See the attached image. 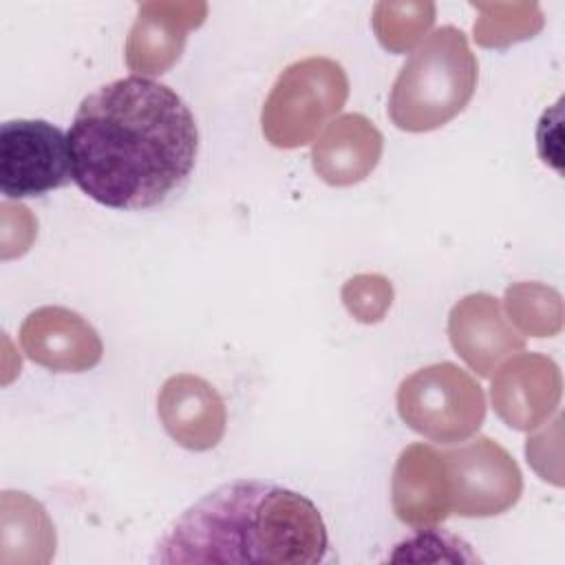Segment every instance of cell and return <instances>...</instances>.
<instances>
[{"mask_svg": "<svg viewBox=\"0 0 565 565\" xmlns=\"http://www.w3.org/2000/svg\"><path fill=\"white\" fill-rule=\"evenodd\" d=\"M66 137L73 181L115 210L161 205L190 179L199 152L188 104L170 86L141 75L86 95Z\"/></svg>", "mask_w": 565, "mask_h": 565, "instance_id": "6da1fadb", "label": "cell"}, {"mask_svg": "<svg viewBox=\"0 0 565 565\" xmlns=\"http://www.w3.org/2000/svg\"><path fill=\"white\" fill-rule=\"evenodd\" d=\"M320 510L274 481L236 479L190 505L159 539L152 563L313 565L327 558Z\"/></svg>", "mask_w": 565, "mask_h": 565, "instance_id": "7a4b0ae2", "label": "cell"}, {"mask_svg": "<svg viewBox=\"0 0 565 565\" xmlns=\"http://www.w3.org/2000/svg\"><path fill=\"white\" fill-rule=\"evenodd\" d=\"M477 57L466 33L452 24L435 29L399 68L391 97V121L406 132H428L457 117L475 95Z\"/></svg>", "mask_w": 565, "mask_h": 565, "instance_id": "3957f363", "label": "cell"}, {"mask_svg": "<svg viewBox=\"0 0 565 565\" xmlns=\"http://www.w3.org/2000/svg\"><path fill=\"white\" fill-rule=\"evenodd\" d=\"M349 97L344 68L322 55L289 64L274 82L260 110L265 139L276 148H300L316 139Z\"/></svg>", "mask_w": 565, "mask_h": 565, "instance_id": "277c9868", "label": "cell"}, {"mask_svg": "<svg viewBox=\"0 0 565 565\" xmlns=\"http://www.w3.org/2000/svg\"><path fill=\"white\" fill-rule=\"evenodd\" d=\"M397 413L417 435L439 444H459L483 424L486 395L461 366L437 362L402 380Z\"/></svg>", "mask_w": 565, "mask_h": 565, "instance_id": "5b68a950", "label": "cell"}, {"mask_svg": "<svg viewBox=\"0 0 565 565\" xmlns=\"http://www.w3.org/2000/svg\"><path fill=\"white\" fill-rule=\"evenodd\" d=\"M450 514L486 519L508 512L523 492V475L512 455L490 437H477L441 450Z\"/></svg>", "mask_w": 565, "mask_h": 565, "instance_id": "8992f818", "label": "cell"}, {"mask_svg": "<svg viewBox=\"0 0 565 565\" xmlns=\"http://www.w3.org/2000/svg\"><path fill=\"white\" fill-rule=\"evenodd\" d=\"M68 137L44 119H11L0 128V190L9 199L40 196L71 181Z\"/></svg>", "mask_w": 565, "mask_h": 565, "instance_id": "52a82bcc", "label": "cell"}, {"mask_svg": "<svg viewBox=\"0 0 565 565\" xmlns=\"http://www.w3.org/2000/svg\"><path fill=\"white\" fill-rule=\"evenodd\" d=\"M563 377L558 364L543 353L510 355L494 371L490 399L494 413L514 430L543 426L558 408Z\"/></svg>", "mask_w": 565, "mask_h": 565, "instance_id": "ba28073f", "label": "cell"}, {"mask_svg": "<svg viewBox=\"0 0 565 565\" xmlns=\"http://www.w3.org/2000/svg\"><path fill=\"white\" fill-rule=\"evenodd\" d=\"M20 344L29 360L55 373L93 369L104 353L99 333L77 311L46 305L31 311L20 327Z\"/></svg>", "mask_w": 565, "mask_h": 565, "instance_id": "9c48e42d", "label": "cell"}, {"mask_svg": "<svg viewBox=\"0 0 565 565\" xmlns=\"http://www.w3.org/2000/svg\"><path fill=\"white\" fill-rule=\"evenodd\" d=\"M207 18L205 2L152 0L141 2L126 38V64L137 75H161L183 53L188 33Z\"/></svg>", "mask_w": 565, "mask_h": 565, "instance_id": "30bf717a", "label": "cell"}, {"mask_svg": "<svg viewBox=\"0 0 565 565\" xmlns=\"http://www.w3.org/2000/svg\"><path fill=\"white\" fill-rule=\"evenodd\" d=\"M448 340L481 377H490L503 360L525 349V335L510 324L501 302L490 294H468L455 302L448 313Z\"/></svg>", "mask_w": 565, "mask_h": 565, "instance_id": "8fae6325", "label": "cell"}, {"mask_svg": "<svg viewBox=\"0 0 565 565\" xmlns=\"http://www.w3.org/2000/svg\"><path fill=\"white\" fill-rule=\"evenodd\" d=\"M157 413L166 433L183 448L212 450L225 435L227 408L218 391L192 373L170 375L157 395Z\"/></svg>", "mask_w": 565, "mask_h": 565, "instance_id": "7c38bea8", "label": "cell"}, {"mask_svg": "<svg viewBox=\"0 0 565 565\" xmlns=\"http://www.w3.org/2000/svg\"><path fill=\"white\" fill-rule=\"evenodd\" d=\"M391 505L395 516L417 530L450 516V488L441 450L428 444L406 446L393 468Z\"/></svg>", "mask_w": 565, "mask_h": 565, "instance_id": "4fadbf2b", "label": "cell"}, {"mask_svg": "<svg viewBox=\"0 0 565 565\" xmlns=\"http://www.w3.org/2000/svg\"><path fill=\"white\" fill-rule=\"evenodd\" d=\"M382 132L360 113L335 117L313 141V172L329 185L347 188L364 181L380 163Z\"/></svg>", "mask_w": 565, "mask_h": 565, "instance_id": "5bb4252c", "label": "cell"}, {"mask_svg": "<svg viewBox=\"0 0 565 565\" xmlns=\"http://www.w3.org/2000/svg\"><path fill=\"white\" fill-rule=\"evenodd\" d=\"M2 510V563H49L55 552V527L44 510L26 492L4 490Z\"/></svg>", "mask_w": 565, "mask_h": 565, "instance_id": "9a60e30c", "label": "cell"}, {"mask_svg": "<svg viewBox=\"0 0 565 565\" xmlns=\"http://www.w3.org/2000/svg\"><path fill=\"white\" fill-rule=\"evenodd\" d=\"M503 305L510 324H514L521 335L552 338L563 329V298L550 285L536 280L514 282L505 289Z\"/></svg>", "mask_w": 565, "mask_h": 565, "instance_id": "2e32d148", "label": "cell"}, {"mask_svg": "<svg viewBox=\"0 0 565 565\" xmlns=\"http://www.w3.org/2000/svg\"><path fill=\"white\" fill-rule=\"evenodd\" d=\"M479 18L475 20V42L486 49H508L534 38L543 24V11L536 2H472Z\"/></svg>", "mask_w": 565, "mask_h": 565, "instance_id": "e0dca14e", "label": "cell"}, {"mask_svg": "<svg viewBox=\"0 0 565 565\" xmlns=\"http://www.w3.org/2000/svg\"><path fill=\"white\" fill-rule=\"evenodd\" d=\"M435 2H377L373 9V31L377 42L391 53L411 51L435 22Z\"/></svg>", "mask_w": 565, "mask_h": 565, "instance_id": "ac0fdd59", "label": "cell"}, {"mask_svg": "<svg viewBox=\"0 0 565 565\" xmlns=\"http://www.w3.org/2000/svg\"><path fill=\"white\" fill-rule=\"evenodd\" d=\"M340 298L358 322L375 324L393 305V285L382 274H355L342 285Z\"/></svg>", "mask_w": 565, "mask_h": 565, "instance_id": "d6986e66", "label": "cell"}]
</instances>
